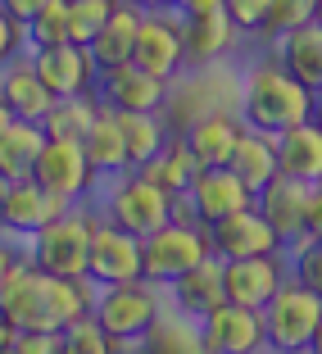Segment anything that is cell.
<instances>
[{
	"label": "cell",
	"mask_w": 322,
	"mask_h": 354,
	"mask_svg": "<svg viewBox=\"0 0 322 354\" xmlns=\"http://www.w3.org/2000/svg\"><path fill=\"white\" fill-rule=\"evenodd\" d=\"M95 304V286L86 277H50L32 259H14L0 286V309L10 313L19 332H64L68 323L86 318Z\"/></svg>",
	"instance_id": "1"
},
{
	"label": "cell",
	"mask_w": 322,
	"mask_h": 354,
	"mask_svg": "<svg viewBox=\"0 0 322 354\" xmlns=\"http://www.w3.org/2000/svg\"><path fill=\"white\" fill-rule=\"evenodd\" d=\"M313 104H318V95L304 82H295L281 59H268L245 77V86H240V123L254 127V132L281 136L286 127L309 123Z\"/></svg>",
	"instance_id": "2"
},
{
	"label": "cell",
	"mask_w": 322,
	"mask_h": 354,
	"mask_svg": "<svg viewBox=\"0 0 322 354\" xmlns=\"http://www.w3.org/2000/svg\"><path fill=\"white\" fill-rule=\"evenodd\" d=\"M91 313H95V323L114 336L118 350H123V345L146 341L150 327L164 318V295H159V286H150L146 277H136V281H123V286L95 291Z\"/></svg>",
	"instance_id": "3"
},
{
	"label": "cell",
	"mask_w": 322,
	"mask_h": 354,
	"mask_svg": "<svg viewBox=\"0 0 322 354\" xmlns=\"http://www.w3.org/2000/svg\"><path fill=\"white\" fill-rule=\"evenodd\" d=\"M209 254H214L209 227L173 218V223H164L159 232H150V236L141 241V277H146L150 286H159V291H168L182 272L205 263Z\"/></svg>",
	"instance_id": "4"
},
{
	"label": "cell",
	"mask_w": 322,
	"mask_h": 354,
	"mask_svg": "<svg viewBox=\"0 0 322 354\" xmlns=\"http://www.w3.org/2000/svg\"><path fill=\"white\" fill-rule=\"evenodd\" d=\"M259 318L268 354H309V341L322 323V295H313L304 281H286L259 309Z\"/></svg>",
	"instance_id": "5"
},
{
	"label": "cell",
	"mask_w": 322,
	"mask_h": 354,
	"mask_svg": "<svg viewBox=\"0 0 322 354\" xmlns=\"http://www.w3.org/2000/svg\"><path fill=\"white\" fill-rule=\"evenodd\" d=\"M91 232H95V218H86L77 209H64L59 218H50L32 236V263L50 277H86Z\"/></svg>",
	"instance_id": "6"
},
{
	"label": "cell",
	"mask_w": 322,
	"mask_h": 354,
	"mask_svg": "<svg viewBox=\"0 0 322 354\" xmlns=\"http://www.w3.org/2000/svg\"><path fill=\"white\" fill-rule=\"evenodd\" d=\"M104 214H109L114 227H123V232H132V236L146 241L150 232H159L164 223H173V196L159 191L155 182L141 177V173H123L118 187L109 191V200H104Z\"/></svg>",
	"instance_id": "7"
},
{
	"label": "cell",
	"mask_w": 322,
	"mask_h": 354,
	"mask_svg": "<svg viewBox=\"0 0 322 354\" xmlns=\"http://www.w3.org/2000/svg\"><path fill=\"white\" fill-rule=\"evenodd\" d=\"M136 277H141V236L114 227L109 218L95 223L86 281H91L95 291H104V286H123V281H136Z\"/></svg>",
	"instance_id": "8"
},
{
	"label": "cell",
	"mask_w": 322,
	"mask_h": 354,
	"mask_svg": "<svg viewBox=\"0 0 322 354\" xmlns=\"http://www.w3.org/2000/svg\"><path fill=\"white\" fill-rule=\"evenodd\" d=\"M168 86L164 77L136 68V64H123V68H109L95 82V95H100L114 114H164L168 104Z\"/></svg>",
	"instance_id": "9"
},
{
	"label": "cell",
	"mask_w": 322,
	"mask_h": 354,
	"mask_svg": "<svg viewBox=\"0 0 322 354\" xmlns=\"http://www.w3.org/2000/svg\"><path fill=\"white\" fill-rule=\"evenodd\" d=\"M187 200H191V214H196L200 227H214V223H222V218H231V214L254 205V191L227 164H218V168H200Z\"/></svg>",
	"instance_id": "10"
},
{
	"label": "cell",
	"mask_w": 322,
	"mask_h": 354,
	"mask_svg": "<svg viewBox=\"0 0 322 354\" xmlns=\"http://www.w3.org/2000/svg\"><path fill=\"white\" fill-rule=\"evenodd\" d=\"M32 64H37L41 82L55 91V100H68V95H91L95 82H100V68H95L91 50H86V46H73V41L32 50Z\"/></svg>",
	"instance_id": "11"
},
{
	"label": "cell",
	"mask_w": 322,
	"mask_h": 354,
	"mask_svg": "<svg viewBox=\"0 0 322 354\" xmlns=\"http://www.w3.org/2000/svg\"><path fill=\"white\" fill-rule=\"evenodd\" d=\"M132 64L146 68V73L164 77V82H177L187 73V50H182V23L173 14H146L141 19V32H136V50Z\"/></svg>",
	"instance_id": "12"
},
{
	"label": "cell",
	"mask_w": 322,
	"mask_h": 354,
	"mask_svg": "<svg viewBox=\"0 0 322 354\" xmlns=\"http://www.w3.org/2000/svg\"><path fill=\"white\" fill-rule=\"evenodd\" d=\"M32 177H37L46 191H55V196L77 200V196H86V191H91V182H95L100 173L91 168L82 141L50 136V141H46V150H41V159H37V168H32Z\"/></svg>",
	"instance_id": "13"
},
{
	"label": "cell",
	"mask_w": 322,
	"mask_h": 354,
	"mask_svg": "<svg viewBox=\"0 0 322 354\" xmlns=\"http://www.w3.org/2000/svg\"><path fill=\"white\" fill-rule=\"evenodd\" d=\"M309 191L313 187H304V182H295V177L277 173L268 187L254 196V209L272 223V232L281 236V245H300V241H309Z\"/></svg>",
	"instance_id": "14"
},
{
	"label": "cell",
	"mask_w": 322,
	"mask_h": 354,
	"mask_svg": "<svg viewBox=\"0 0 322 354\" xmlns=\"http://www.w3.org/2000/svg\"><path fill=\"white\" fill-rule=\"evenodd\" d=\"M209 245L218 259H259V254H281V236L272 232V223L263 218L259 209L249 205L231 218L209 227Z\"/></svg>",
	"instance_id": "15"
},
{
	"label": "cell",
	"mask_w": 322,
	"mask_h": 354,
	"mask_svg": "<svg viewBox=\"0 0 322 354\" xmlns=\"http://www.w3.org/2000/svg\"><path fill=\"white\" fill-rule=\"evenodd\" d=\"M286 286L281 254H259V259H222V300L240 309H263L272 295Z\"/></svg>",
	"instance_id": "16"
},
{
	"label": "cell",
	"mask_w": 322,
	"mask_h": 354,
	"mask_svg": "<svg viewBox=\"0 0 322 354\" xmlns=\"http://www.w3.org/2000/svg\"><path fill=\"white\" fill-rule=\"evenodd\" d=\"M200 341L209 354H263V318L259 309H240V304H218V309L200 318Z\"/></svg>",
	"instance_id": "17"
},
{
	"label": "cell",
	"mask_w": 322,
	"mask_h": 354,
	"mask_svg": "<svg viewBox=\"0 0 322 354\" xmlns=\"http://www.w3.org/2000/svg\"><path fill=\"white\" fill-rule=\"evenodd\" d=\"M68 200L46 191L37 177H23V182H10V196H5V227L0 232H19V236H37L50 218H59Z\"/></svg>",
	"instance_id": "18"
},
{
	"label": "cell",
	"mask_w": 322,
	"mask_h": 354,
	"mask_svg": "<svg viewBox=\"0 0 322 354\" xmlns=\"http://www.w3.org/2000/svg\"><path fill=\"white\" fill-rule=\"evenodd\" d=\"M240 132H245V123H240L236 114L209 109V114H200L196 123L182 132V141H187V150L196 155L200 168H218V164H231V150H236Z\"/></svg>",
	"instance_id": "19"
},
{
	"label": "cell",
	"mask_w": 322,
	"mask_h": 354,
	"mask_svg": "<svg viewBox=\"0 0 322 354\" xmlns=\"http://www.w3.org/2000/svg\"><path fill=\"white\" fill-rule=\"evenodd\" d=\"M182 23V50H187V68H209L236 46V23L227 19V10L196 14V19H177Z\"/></svg>",
	"instance_id": "20"
},
{
	"label": "cell",
	"mask_w": 322,
	"mask_h": 354,
	"mask_svg": "<svg viewBox=\"0 0 322 354\" xmlns=\"http://www.w3.org/2000/svg\"><path fill=\"white\" fill-rule=\"evenodd\" d=\"M0 100H5V109L14 118H28V123H41L55 109V91L41 82V73H37L32 59L5 64V73H0Z\"/></svg>",
	"instance_id": "21"
},
{
	"label": "cell",
	"mask_w": 322,
	"mask_h": 354,
	"mask_svg": "<svg viewBox=\"0 0 322 354\" xmlns=\"http://www.w3.org/2000/svg\"><path fill=\"white\" fill-rule=\"evenodd\" d=\"M168 295H173V304H177L182 318H191V323L209 318L218 304H227L222 300V259L209 254L205 263H196L191 272H182V277L168 286Z\"/></svg>",
	"instance_id": "22"
},
{
	"label": "cell",
	"mask_w": 322,
	"mask_h": 354,
	"mask_svg": "<svg viewBox=\"0 0 322 354\" xmlns=\"http://www.w3.org/2000/svg\"><path fill=\"white\" fill-rule=\"evenodd\" d=\"M277 164L286 177H295L304 187H318L322 182V127L313 118L300 127H286L277 136Z\"/></svg>",
	"instance_id": "23"
},
{
	"label": "cell",
	"mask_w": 322,
	"mask_h": 354,
	"mask_svg": "<svg viewBox=\"0 0 322 354\" xmlns=\"http://www.w3.org/2000/svg\"><path fill=\"white\" fill-rule=\"evenodd\" d=\"M141 19H146V14L136 10V5H123V0H118V10L109 14V23L100 28V37H95V41L86 46L100 73H109V68H123V64H132L136 32H141Z\"/></svg>",
	"instance_id": "24"
},
{
	"label": "cell",
	"mask_w": 322,
	"mask_h": 354,
	"mask_svg": "<svg viewBox=\"0 0 322 354\" xmlns=\"http://www.w3.org/2000/svg\"><path fill=\"white\" fill-rule=\"evenodd\" d=\"M277 59L286 64V73L304 82L313 95H322V28L304 23V28L277 37Z\"/></svg>",
	"instance_id": "25"
},
{
	"label": "cell",
	"mask_w": 322,
	"mask_h": 354,
	"mask_svg": "<svg viewBox=\"0 0 322 354\" xmlns=\"http://www.w3.org/2000/svg\"><path fill=\"white\" fill-rule=\"evenodd\" d=\"M227 168L240 177V182H245L249 191H254V196H259L272 177L281 173V164H277V136L245 127V132H240V141H236V150H231V164Z\"/></svg>",
	"instance_id": "26"
},
{
	"label": "cell",
	"mask_w": 322,
	"mask_h": 354,
	"mask_svg": "<svg viewBox=\"0 0 322 354\" xmlns=\"http://www.w3.org/2000/svg\"><path fill=\"white\" fill-rule=\"evenodd\" d=\"M46 127L41 123H28V118H14L5 132H0V177H10V182H23L32 177L37 159L46 150Z\"/></svg>",
	"instance_id": "27"
},
{
	"label": "cell",
	"mask_w": 322,
	"mask_h": 354,
	"mask_svg": "<svg viewBox=\"0 0 322 354\" xmlns=\"http://www.w3.org/2000/svg\"><path fill=\"white\" fill-rule=\"evenodd\" d=\"M82 150L86 159H91L95 173H109V177H123L127 173V146H123V123H118V114L104 104L100 118L91 123V132L82 136Z\"/></svg>",
	"instance_id": "28"
},
{
	"label": "cell",
	"mask_w": 322,
	"mask_h": 354,
	"mask_svg": "<svg viewBox=\"0 0 322 354\" xmlns=\"http://www.w3.org/2000/svg\"><path fill=\"white\" fill-rule=\"evenodd\" d=\"M141 177H150L159 191H168V196H187L191 191V182H196V173H200V164H196V155L187 150V141L177 136V141H164V150H159L150 164H141L136 168Z\"/></svg>",
	"instance_id": "29"
},
{
	"label": "cell",
	"mask_w": 322,
	"mask_h": 354,
	"mask_svg": "<svg viewBox=\"0 0 322 354\" xmlns=\"http://www.w3.org/2000/svg\"><path fill=\"white\" fill-rule=\"evenodd\" d=\"M118 123H123V146H127V173H136L164 150L168 123L159 114H118Z\"/></svg>",
	"instance_id": "30"
},
{
	"label": "cell",
	"mask_w": 322,
	"mask_h": 354,
	"mask_svg": "<svg viewBox=\"0 0 322 354\" xmlns=\"http://www.w3.org/2000/svg\"><path fill=\"white\" fill-rule=\"evenodd\" d=\"M104 100L100 95H68V100H55V109L41 118L46 136H68V141H82L86 132H91V123L100 118Z\"/></svg>",
	"instance_id": "31"
},
{
	"label": "cell",
	"mask_w": 322,
	"mask_h": 354,
	"mask_svg": "<svg viewBox=\"0 0 322 354\" xmlns=\"http://www.w3.org/2000/svg\"><path fill=\"white\" fill-rule=\"evenodd\" d=\"M141 345H146V354H209L200 341V323H191V318H182V323L159 318Z\"/></svg>",
	"instance_id": "32"
},
{
	"label": "cell",
	"mask_w": 322,
	"mask_h": 354,
	"mask_svg": "<svg viewBox=\"0 0 322 354\" xmlns=\"http://www.w3.org/2000/svg\"><path fill=\"white\" fill-rule=\"evenodd\" d=\"M114 10H118V0H68V41L91 46Z\"/></svg>",
	"instance_id": "33"
},
{
	"label": "cell",
	"mask_w": 322,
	"mask_h": 354,
	"mask_svg": "<svg viewBox=\"0 0 322 354\" xmlns=\"http://www.w3.org/2000/svg\"><path fill=\"white\" fill-rule=\"evenodd\" d=\"M23 32H28L32 50H41V46H59V41H68V0H46L41 10L32 14V23H28Z\"/></svg>",
	"instance_id": "34"
},
{
	"label": "cell",
	"mask_w": 322,
	"mask_h": 354,
	"mask_svg": "<svg viewBox=\"0 0 322 354\" xmlns=\"http://www.w3.org/2000/svg\"><path fill=\"white\" fill-rule=\"evenodd\" d=\"M59 336H64V354H118L114 336L95 323V313H86V318L68 323Z\"/></svg>",
	"instance_id": "35"
},
{
	"label": "cell",
	"mask_w": 322,
	"mask_h": 354,
	"mask_svg": "<svg viewBox=\"0 0 322 354\" xmlns=\"http://www.w3.org/2000/svg\"><path fill=\"white\" fill-rule=\"evenodd\" d=\"M304 23H313V0H272L259 37H272V41H277V37L304 28Z\"/></svg>",
	"instance_id": "36"
},
{
	"label": "cell",
	"mask_w": 322,
	"mask_h": 354,
	"mask_svg": "<svg viewBox=\"0 0 322 354\" xmlns=\"http://www.w3.org/2000/svg\"><path fill=\"white\" fill-rule=\"evenodd\" d=\"M295 250V281H304L313 295H322V241H300Z\"/></svg>",
	"instance_id": "37"
},
{
	"label": "cell",
	"mask_w": 322,
	"mask_h": 354,
	"mask_svg": "<svg viewBox=\"0 0 322 354\" xmlns=\"http://www.w3.org/2000/svg\"><path fill=\"white\" fill-rule=\"evenodd\" d=\"M268 5H272V0H222V10H227V19L236 23L240 37H249V32H263Z\"/></svg>",
	"instance_id": "38"
},
{
	"label": "cell",
	"mask_w": 322,
	"mask_h": 354,
	"mask_svg": "<svg viewBox=\"0 0 322 354\" xmlns=\"http://www.w3.org/2000/svg\"><path fill=\"white\" fill-rule=\"evenodd\" d=\"M10 354H64V336L59 332H19Z\"/></svg>",
	"instance_id": "39"
},
{
	"label": "cell",
	"mask_w": 322,
	"mask_h": 354,
	"mask_svg": "<svg viewBox=\"0 0 322 354\" xmlns=\"http://www.w3.org/2000/svg\"><path fill=\"white\" fill-rule=\"evenodd\" d=\"M19 46H23V28H19V23H14L5 10H0V68H5V64L19 55Z\"/></svg>",
	"instance_id": "40"
},
{
	"label": "cell",
	"mask_w": 322,
	"mask_h": 354,
	"mask_svg": "<svg viewBox=\"0 0 322 354\" xmlns=\"http://www.w3.org/2000/svg\"><path fill=\"white\" fill-rule=\"evenodd\" d=\"M222 10V0H173V19H196V14H214Z\"/></svg>",
	"instance_id": "41"
},
{
	"label": "cell",
	"mask_w": 322,
	"mask_h": 354,
	"mask_svg": "<svg viewBox=\"0 0 322 354\" xmlns=\"http://www.w3.org/2000/svg\"><path fill=\"white\" fill-rule=\"evenodd\" d=\"M41 5H46V0H0V10L10 14V19L19 23V28H28V23H32V14L41 10Z\"/></svg>",
	"instance_id": "42"
},
{
	"label": "cell",
	"mask_w": 322,
	"mask_h": 354,
	"mask_svg": "<svg viewBox=\"0 0 322 354\" xmlns=\"http://www.w3.org/2000/svg\"><path fill=\"white\" fill-rule=\"evenodd\" d=\"M309 236L322 241V182L309 191Z\"/></svg>",
	"instance_id": "43"
},
{
	"label": "cell",
	"mask_w": 322,
	"mask_h": 354,
	"mask_svg": "<svg viewBox=\"0 0 322 354\" xmlns=\"http://www.w3.org/2000/svg\"><path fill=\"white\" fill-rule=\"evenodd\" d=\"M14 336H19V327L10 323V313L0 309V354H5V350H10V345H14Z\"/></svg>",
	"instance_id": "44"
},
{
	"label": "cell",
	"mask_w": 322,
	"mask_h": 354,
	"mask_svg": "<svg viewBox=\"0 0 322 354\" xmlns=\"http://www.w3.org/2000/svg\"><path fill=\"white\" fill-rule=\"evenodd\" d=\"M123 5H136L141 14H168L173 10V0H123Z\"/></svg>",
	"instance_id": "45"
},
{
	"label": "cell",
	"mask_w": 322,
	"mask_h": 354,
	"mask_svg": "<svg viewBox=\"0 0 322 354\" xmlns=\"http://www.w3.org/2000/svg\"><path fill=\"white\" fill-rule=\"evenodd\" d=\"M14 259H19V254L10 250V245H5V241H0V286H5V277H10V268H14Z\"/></svg>",
	"instance_id": "46"
},
{
	"label": "cell",
	"mask_w": 322,
	"mask_h": 354,
	"mask_svg": "<svg viewBox=\"0 0 322 354\" xmlns=\"http://www.w3.org/2000/svg\"><path fill=\"white\" fill-rule=\"evenodd\" d=\"M5 196H10V177H0V227H5Z\"/></svg>",
	"instance_id": "47"
},
{
	"label": "cell",
	"mask_w": 322,
	"mask_h": 354,
	"mask_svg": "<svg viewBox=\"0 0 322 354\" xmlns=\"http://www.w3.org/2000/svg\"><path fill=\"white\" fill-rule=\"evenodd\" d=\"M309 354H322V323H318V332H313V341H309Z\"/></svg>",
	"instance_id": "48"
},
{
	"label": "cell",
	"mask_w": 322,
	"mask_h": 354,
	"mask_svg": "<svg viewBox=\"0 0 322 354\" xmlns=\"http://www.w3.org/2000/svg\"><path fill=\"white\" fill-rule=\"evenodd\" d=\"M14 123V114H10V109H5V100H0V132H5V127H10Z\"/></svg>",
	"instance_id": "49"
},
{
	"label": "cell",
	"mask_w": 322,
	"mask_h": 354,
	"mask_svg": "<svg viewBox=\"0 0 322 354\" xmlns=\"http://www.w3.org/2000/svg\"><path fill=\"white\" fill-rule=\"evenodd\" d=\"M313 23L322 28V0H313Z\"/></svg>",
	"instance_id": "50"
},
{
	"label": "cell",
	"mask_w": 322,
	"mask_h": 354,
	"mask_svg": "<svg viewBox=\"0 0 322 354\" xmlns=\"http://www.w3.org/2000/svg\"><path fill=\"white\" fill-rule=\"evenodd\" d=\"M313 123L322 127V95H318V104H313Z\"/></svg>",
	"instance_id": "51"
}]
</instances>
